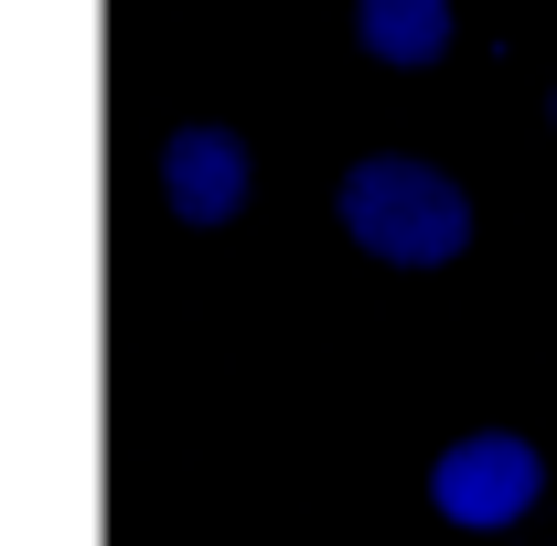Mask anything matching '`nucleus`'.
Here are the masks:
<instances>
[{"mask_svg":"<svg viewBox=\"0 0 557 546\" xmlns=\"http://www.w3.org/2000/svg\"><path fill=\"white\" fill-rule=\"evenodd\" d=\"M333 214L375 269H450L472 247V194L440 161H408V150H364L333 194Z\"/></svg>","mask_w":557,"mask_h":546,"instance_id":"obj_1","label":"nucleus"},{"mask_svg":"<svg viewBox=\"0 0 557 546\" xmlns=\"http://www.w3.org/2000/svg\"><path fill=\"white\" fill-rule=\"evenodd\" d=\"M536 493H547V461H536L525 429H472V439H450V450L429 461V504H440V525H461V536L525 525Z\"/></svg>","mask_w":557,"mask_h":546,"instance_id":"obj_2","label":"nucleus"},{"mask_svg":"<svg viewBox=\"0 0 557 546\" xmlns=\"http://www.w3.org/2000/svg\"><path fill=\"white\" fill-rule=\"evenodd\" d=\"M247 194H258V161H247V139H236V129L183 119V129L161 139V204H172V225L214 236V225L247 214Z\"/></svg>","mask_w":557,"mask_h":546,"instance_id":"obj_3","label":"nucleus"},{"mask_svg":"<svg viewBox=\"0 0 557 546\" xmlns=\"http://www.w3.org/2000/svg\"><path fill=\"white\" fill-rule=\"evenodd\" d=\"M354 44H364L375 65L418 75V65L450 54V0H354Z\"/></svg>","mask_w":557,"mask_h":546,"instance_id":"obj_4","label":"nucleus"},{"mask_svg":"<svg viewBox=\"0 0 557 546\" xmlns=\"http://www.w3.org/2000/svg\"><path fill=\"white\" fill-rule=\"evenodd\" d=\"M547 129H557V75H547Z\"/></svg>","mask_w":557,"mask_h":546,"instance_id":"obj_5","label":"nucleus"}]
</instances>
